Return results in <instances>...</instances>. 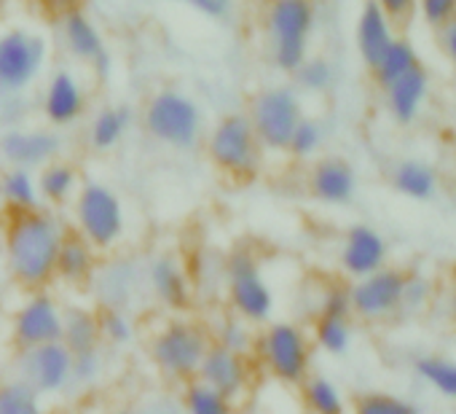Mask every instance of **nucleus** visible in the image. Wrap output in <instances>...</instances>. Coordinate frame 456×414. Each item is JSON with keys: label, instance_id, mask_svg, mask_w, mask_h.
<instances>
[{"label": "nucleus", "instance_id": "nucleus-8", "mask_svg": "<svg viewBox=\"0 0 456 414\" xmlns=\"http://www.w3.org/2000/svg\"><path fill=\"white\" fill-rule=\"evenodd\" d=\"M314 25L309 0H274L269 9V38L274 65L285 73H296L306 60V41Z\"/></svg>", "mask_w": 456, "mask_h": 414}, {"label": "nucleus", "instance_id": "nucleus-34", "mask_svg": "<svg viewBox=\"0 0 456 414\" xmlns=\"http://www.w3.org/2000/svg\"><path fill=\"white\" fill-rule=\"evenodd\" d=\"M0 414H49L44 395L17 377L0 379Z\"/></svg>", "mask_w": 456, "mask_h": 414}, {"label": "nucleus", "instance_id": "nucleus-42", "mask_svg": "<svg viewBox=\"0 0 456 414\" xmlns=\"http://www.w3.org/2000/svg\"><path fill=\"white\" fill-rule=\"evenodd\" d=\"M296 81L306 92H328L333 84V68L328 60H304V65L296 70Z\"/></svg>", "mask_w": 456, "mask_h": 414}, {"label": "nucleus", "instance_id": "nucleus-51", "mask_svg": "<svg viewBox=\"0 0 456 414\" xmlns=\"http://www.w3.org/2000/svg\"><path fill=\"white\" fill-rule=\"evenodd\" d=\"M451 315H453V320H456V296H453V302H451Z\"/></svg>", "mask_w": 456, "mask_h": 414}, {"label": "nucleus", "instance_id": "nucleus-27", "mask_svg": "<svg viewBox=\"0 0 456 414\" xmlns=\"http://www.w3.org/2000/svg\"><path fill=\"white\" fill-rule=\"evenodd\" d=\"M73 355L86 352V350H100L102 336H100V320L97 310L86 304H73L65 307L62 318V339H60Z\"/></svg>", "mask_w": 456, "mask_h": 414}, {"label": "nucleus", "instance_id": "nucleus-37", "mask_svg": "<svg viewBox=\"0 0 456 414\" xmlns=\"http://www.w3.org/2000/svg\"><path fill=\"white\" fill-rule=\"evenodd\" d=\"M349 414H421V411L405 395L387 393V390H370V393H362L352 403Z\"/></svg>", "mask_w": 456, "mask_h": 414}, {"label": "nucleus", "instance_id": "nucleus-23", "mask_svg": "<svg viewBox=\"0 0 456 414\" xmlns=\"http://www.w3.org/2000/svg\"><path fill=\"white\" fill-rule=\"evenodd\" d=\"M392 41L395 38L389 30V17L381 12V6L376 4V0H368L362 14H360V22H357V46H360V54L370 70L379 68V62L387 54V49L392 46Z\"/></svg>", "mask_w": 456, "mask_h": 414}, {"label": "nucleus", "instance_id": "nucleus-20", "mask_svg": "<svg viewBox=\"0 0 456 414\" xmlns=\"http://www.w3.org/2000/svg\"><path fill=\"white\" fill-rule=\"evenodd\" d=\"M84 108H86V95H84L78 79L70 70L54 73V79L49 81L46 95H44V113H46L49 124L70 127L81 119Z\"/></svg>", "mask_w": 456, "mask_h": 414}, {"label": "nucleus", "instance_id": "nucleus-41", "mask_svg": "<svg viewBox=\"0 0 456 414\" xmlns=\"http://www.w3.org/2000/svg\"><path fill=\"white\" fill-rule=\"evenodd\" d=\"M322 140H325V132H322V124L317 119H301L293 137H290V145L288 151L296 156V159H309L314 156L320 148H322Z\"/></svg>", "mask_w": 456, "mask_h": 414}, {"label": "nucleus", "instance_id": "nucleus-4", "mask_svg": "<svg viewBox=\"0 0 456 414\" xmlns=\"http://www.w3.org/2000/svg\"><path fill=\"white\" fill-rule=\"evenodd\" d=\"M223 280H225V299H228L232 315L242 318L253 328H261L269 320H274L277 296H274V288L266 280L264 264L253 248L237 245L225 256Z\"/></svg>", "mask_w": 456, "mask_h": 414}, {"label": "nucleus", "instance_id": "nucleus-49", "mask_svg": "<svg viewBox=\"0 0 456 414\" xmlns=\"http://www.w3.org/2000/svg\"><path fill=\"white\" fill-rule=\"evenodd\" d=\"M110 414H134V406H121V409L110 411Z\"/></svg>", "mask_w": 456, "mask_h": 414}, {"label": "nucleus", "instance_id": "nucleus-38", "mask_svg": "<svg viewBox=\"0 0 456 414\" xmlns=\"http://www.w3.org/2000/svg\"><path fill=\"white\" fill-rule=\"evenodd\" d=\"M97 320H100V336L102 344L110 347H126L134 342V318L129 310H118V307H100L97 310Z\"/></svg>", "mask_w": 456, "mask_h": 414}, {"label": "nucleus", "instance_id": "nucleus-1", "mask_svg": "<svg viewBox=\"0 0 456 414\" xmlns=\"http://www.w3.org/2000/svg\"><path fill=\"white\" fill-rule=\"evenodd\" d=\"M68 224L52 207L6 216L0 229L4 240V272L22 291H46L54 286V264Z\"/></svg>", "mask_w": 456, "mask_h": 414}, {"label": "nucleus", "instance_id": "nucleus-29", "mask_svg": "<svg viewBox=\"0 0 456 414\" xmlns=\"http://www.w3.org/2000/svg\"><path fill=\"white\" fill-rule=\"evenodd\" d=\"M392 186L413 202H429L437 194V172L421 159H403L392 170Z\"/></svg>", "mask_w": 456, "mask_h": 414}, {"label": "nucleus", "instance_id": "nucleus-7", "mask_svg": "<svg viewBox=\"0 0 456 414\" xmlns=\"http://www.w3.org/2000/svg\"><path fill=\"white\" fill-rule=\"evenodd\" d=\"M142 124L153 140H159L175 151L193 148L204 129L201 108L188 95H183L177 89L156 92L145 105Z\"/></svg>", "mask_w": 456, "mask_h": 414}, {"label": "nucleus", "instance_id": "nucleus-15", "mask_svg": "<svg viewBox=\"0 0 456 414\" xmlns=\"http://www.w3.org/2000/svg\"><path fill=\"white\" fill-rule=\"evenodd\" d=\"M46 44L41 36L14 30L0 36V92H22L41 73Z\"/></svg>", "mask_w": 456, "mask_h": 414}, {"label": "nucleus", "instance_id": "nucleus-35", "mask_svg": "<svg viewBox=\"0 0 456 414\" xmlns=\"http://www.w3.org/2000/svg\"><path fill=\"white\" fill-rule=\"evenodd\" d=\"M209 334H212V342L225 347V350L240 352V355H253L256 328L250 323H245L242 318H237V315H225Z\"/></svg>", "mask_w": 456, "mask_h": 414}, {"label": "nucleus", "instance_id": "nucleus-12", "mask_svg": "<svg viewBox=\"0 0 456 414\" xmlns=\"http://www.w3.org/2000/svg\"><path fill=\"white\" fill-rule=\"evenodd\" d=\"M403 280L405 272L389 264L368 277L352 280V318H360L365 323H384L403 312Z\"/></svg>", "mask_w": 456, "mask_h": 414}, {"label": "nucleus", "instance_id": "nucleus-14", "mask_svg": "<svg viewBox=\"0 0 456 414\" xmlns=\"http://www.w3.org/2000/svg\"><path fill=\"white\" fill-rule=\"evenodd\" d=\"M256 360L253 355H240V352H232L220 344H209L201 366H199V374L196 379L207 387H212L215 393L225 395L228 401H245L253 390V382H256Z\"/></svg>", "mask_w": 456, "mask_h": 414}, {"label": "nucleus", "instance_id": "nucleus-25", "mask_svg": "<svg viewBox=\"0 0 456 414\" xmlns=\"http://www.w3.org/2000/svg\"><path fill=\"white\" fill-rule=\"evenodd\" d=\"M142 277V269H137L132 261H113L105 269H97L94 275V288H97V299L100 307H118V310H129L132 304V291H134V280Z\"/></svg>", "mask_w": 456, "mask_h": 414}, {"label": "nucleus", "instance_id": "nucleus-40", "mask_svg": "<svg viewBox=\"0 0 456 414\" xmlns=\"http://www.w3.org/2000/svg\"><path fill=\"white\" fill-rule=\"evenodd\" d=\"M435 299V283L424 272H405L403 280V312H421Z\"/></svg>", "mask_w": 456, "mask_h": 414}, {"label": "nucleus", "instance_id": "nucleus-32", "mask_svg": "<svg viewBox=\"0 0 456 414\" xmlns=\"http://www.w3.org/2000/svg\"><path fill=\"white\" fill-rule=\"evenodd\" d=\"M416 377L437 395L456 401V360L448 355H421L413 363Z\"/></svg>", "mask_w": 456, "mask_h": 414}, {"label": "nucleus", "instance_id": "nucleus-11", "mask_svg": "<svg viewBox=\"0 0 456 414\" xmlns=\"http://www.w3.org/2000/svg\"><path fill=\"white\" fill-rule=\"evenodd\" d=\"M14 377L44 398L65 395L73 382V352L62 342L20 350L14 355Z\"/></svg>", "mask_w": 456, "mask_h": 414}, {"label": "nucleus", "instance_id": "nucleus-50", "mask_svg": "<svg viewBox=\"0 0 456 414\" xmlns=\"http://www.w3.org/2000/svg\"><path fill=\"white\" fill-rule=\"evenodd\" d=\"M0 272H4V240H0Z\"/></svg>", "mask_w": 456, "mask_h": 414}, {"label": "nucleus", "instance_id": "nucleus-2", "mask_svg": "<svg viewBox=\"0 0 456 414\" xmlns=\"http://www.w3.org/2000/svg\"><path fill=\"white\" fill-rule=\"evenodd\" d=\"M209 344L212 334L207 326L193 318L175 315L153 331L148 342V360L164 382L188 385L196 379Z\"/></svg>", "mask_w": 456, "mask_h": 414}, {"label": "nucleus", "instance_id": "nucleus-17", "mask_svg": "<svg viewBox=\"0 0 456 414\" xmlns=\"http://www.w3.org/2000/svg\"><path fill=\"white\" fill-rule=\"evenodd\" d=\"M62 153V137L54 129H22L12 127L0 135V156L9 167L38 172L57 161Z\"/></svg>", "mask_w": 456, "mask_h": 414}, {"label": "nucleus", "instance_id": "nucleus-48", "mask_svg": "<svg viewBox=\"0 0 456 414\" xmlns=\"http://www.w3.org/2000/svg\"><path fill=\"white\" fill-rule=\"evenodd\" d=\"M443 46L448 52V57L456 62V17L445 25V36H443Z\"/></svg>", "mask_w": 456, "mask_h": 414}, {"label": "nucleus", "instance_id": "nucleus-10", "mask_svg": "<svg viewBox=\"0 0 456 414\" xmlns=\"http://www.w3.org/2000/svg\"><path fill=\"white\" fill-rule=\"evenodd\" d=\"M62 318H65V307L52 294V288L28 291L25 299L12 312L9 334H12L14 350L20 352V350H33V347L60 342L62 339Z\"/></svg>", "mask_w": 456, "mask_h": 414}, {"label": "nucleus", "instance_id": "nucleus-36", "mask_svg": "<svg viewBox=\"0 0 456 414\" xmlns=\"http://www.w3.org/2000/svg\"><path fill=\"white\" fill-rule=\"evenodd\" d=\"M413 68H419V60H416V52L408 41H392V46L387 49V54L381 57L379 68L373 70L379 84L387 89L389 84H395L397 79H403L405 73H411Z\"/></svg>", "mask_w": 456, "mask_h": 414}, {"label": "nucleus", "instance_id": "nucleus-13", "mask_svg": "<svg viewBox=\"0 0 456 414\" xmlns=\"http://www.w3.org/2000/svg\"><path fill=\"white\" fill-rule=\"evenodd\" d=\"M142 275H145L148 294L167 312L183 315V312H188L193 307V299H196L193 277H191V269L185 267V261L177 253L164 251V253L151 256L148 264L142 267Z\"/></svg>", "mask_w": 456, "mask_h": 414}, {"label": "nucleus", "instance_id": "nucleus-6", "mask_svg": "<svg viewBox=\"0 0 456 414\" xmlns=\"http://www.w3.org/2000/svg\"><path fill=\"white\" fill-rule=\"evenodd\" d=\"M207 156L217 172L232 180L245 183L258 175L264 148L256 137L248 113H228L212 127L207 137Z\"/></svg>", "mask_w": 456, "mask_h": 414}, {"label": "nucleus", "instance_id": "nucleus-44", "mask_svg": "<svg viewBox=\"0 0 456 414\" xmlns=\"http://www.w3.org/2000/svg\"><path fill=\"white\" fill-rule=\"evenodd\" d=\"M421 12L429 25H448L456 17V0H421Z\"/></svg>", "mask_w": 456, "mask_h": 414}, {"label": "nucleus", "instance_id": "nucleus-28", "mask_svg": "<svg viewBox=\"0 0 456 414\" xmlns=\"http://www.w3.org/2000/svg\"><path fill=\"white\" fill-rule=\"evenodd\" d=\"M306 414H349V401L336 379L328 374H309L298 387Z\"/></svg>", "mask_w": 456, "mask_h": 414}, {"label": "nucleus", "instance_id": "nucleus-19", "mask_svg": "<svg viewBox=\"0 0 456 414\" xmlns=\"http://www.w3.org/2000/svg\"><path fill=\"white\" fill-rule=\"evenodd\" d=\"M97 269H100V253L84 237H78L70 229L60 245V253H57L54 283L73 288V291H81V288H89L94 283Z\"/></svg>", "mask_w": 456, "mask_h": 414}, {"label": "nucleus", "instance_id": "nucleus-52", "mask_svg": "<svg viewBox=\"0 0 456 414\" xmlns=\"http://www.w3.org/2000/svg\"><path fill=\"white\" fill-rule=\"evenodd\" d=\"M54 4H60V6H68V4H73V0H54Z\"/></svg>", "mask_w": 456, "mask_h": 414}, {"label": "nucleus", "instance_id": "nucleus-16", "mask_svg": "<svg viewBox=\"0 0 456 414\" xmlns=\"http://www.w3.org/2000/svg\"><path fill=\"white\" fill-rule=\"evenodd\" d=\"M389 261L387 237L370 224H352L346 227L341 245H338V267L349 280L368 277L384 269Z\"/></svg>", "mask_w": 456, "mask_h": 414}, {"label": "nucleus", "instance_id": "nucleus-33", "mask_svg": "<svg viewBox=\"0 0 456 414\" xmlns=\"http://www.w3.org/2000/svg\"><path fill=\"white\" fill-rule=\"evenodd\" d=\"M180 411L183 414H237V403L225 395L215 393L212 387L201 385L199 379L183 385L180 393Z\"/></svg>", "mask_w": 456, "mask_h": 414}, {"label": "nucleus", "instance_id": "nucleus-18", "mask_svg": "<svg viewBox=\"0 0 456 414\" xmlns=\"http://www.w3.org/2000/svg\"><path fill=\"white\" fill-rule=\"evenodd\" d=\"M309 194L330 207L349 204L357 194V172L341 156L320 159L309 172Z\"/></svg>", "mask_w": 456, "mask_h": 414}, {"label": "nucleus", "instance_id": "nucleus-9", "mask_svg": "<svg viewBox=\"0 0 456 414\" xmlns=\"http://www.w3.org/2000/svg\"><path fill=\"white\" fill-rule=\"evenodd\" d=\"M248 119H250L264 151H277V153L288 151L290 137H293L298 121L304 119L301 97L290 87L264 89L261 95H256Z\"/></svg>", "mask_w": 456, "mask_h": 414}, {"label": "nucleus", "instance_id": "nucleus-26", "mask_svg": "<svg viewBox=\"0 0 456 414\" xmlns=\"http://www.w3.org/2000/svg\"><path fill=\"white\" fill-rule=\"evenodd\" d=\"M0 204L6 207V216H20L44 207L36 172L20 167H9L0 172Z\"/></svg>", "mask_w": 456, "mask_h": 414}, {"label": "nucleus", "instance_id": "nucleus-31", "mask_svg": "<svg viewBox=\"0 0 456 414\" xmlns=\"http://www.w3.org/2000/svg\"><path fill=\"white\" fill-rule=\"evenodd\" d=\"M132 124V111L124 108V105H110V108H102L92 127H89V143L94 151H113L121 137L126 135Z\"/></svg>", "mask_w": 456, "mask_h": 414}, {"label": "nucleus", "instance_id": "nucleus-3", "mask_svg": "<svg viewBox=\"0 0 456 414\" xmlns=\"http://www.w3.org/2000/svg\"><path fill=\"white\" fill-rule=\"evenodd\" d=\"M253 360L274 382L285 387H301L312 374L314 344L309 331L296 320H269L256 331Z\"/></svg>", "mask_w": 456, "mask_h": 414}, {"label": "nucleus", "instance_id": "nucleus-24", "mask_svg": "<svg viewBox=\"0 0 456 414\" xmlns=\"http://www.w3.org/2000/svg\"><path fill=\"white\" fill-rule=\"evenodd\" d=\"M36 180H38V194H41V204L44 207H65V204H73L78 188H81V175L76 170V164L65 161V159H57L46 167H41L36 172Z\"/></svg>", "mask_w": 456, "mask_h": 414}, {"label": "nucleus", "instance_id": "nucleus-22", "mask_svg": "<svg viewBox=\"0 0 456 414\" xmlns=\"http://www.w3.org/2000/svg\"><path fill=\"white\" fill-rule=\"evenodd\" d=\"M429 92V76L427 70L419 65L411 73H405L403 79H397L395 84L387 87V108L392 113V119L397 124H411L416 121V116L424 108Z\"/></svg>", "mask_w": 456, "mask_h": 414}, {"label": "nucleus", "instance_id": "nucleus-39", "mask_svg": "<svg viewBox=\"0 0 456 414\" xmlns=\"http://www.w3.org/2000/svg\"><path fill=\"white\" fill-rule=\"evenodd\" d=\"M105 374V358H102V347L100 350H86L73 355V382L70 390H89L94 387Z\"/></svg>", "mask_w": 456, "mask_h": 414}, {"label": "nucleus", "instance_id": "nucleus-43", "mask_svg": "<svg viewBox=\"0 0 456 414\" xmlns=\"http://www.w3.org/2000/svg\"><path fill=\"white\" fill-rule=\"evenodd\" d=\"M317 315H328V318H349L352 320V296H349V286L344 283H330L325 286L322 296H320V310Z\"/></svg>", "mask_w": 456, "mask_h": 414}, {"label": "nucleus", "instance_id": "nucleus-46", "mask_svg": "<svg viewBox=\"0 0 456 414\" xmlns=\"http://www.w3.org/2000/svg\"><path fill=\"white\" fill-rule=\"evenodd\" d=\"M188 4L212 20H223V17H228V12H232L234 0H188Z\"/></svg>", "mask_w": 456, "mask_h": 414}, {"label": "nucleus", "instance_id": "nucleus-5", "mask_svg": "<svg viewBox=\"0 0 456 414\" xmlns=\"http://www.w3.org/2000/svg\"><path fill=\"white\" fill-rule=\"evenodd\" d=\"M73 232L97 253L116 251L126 237V211L121 196L100 180L81 183L73 199Z\"/></svg>", "mask_w": 456, "mask_h": 414}, {"label": "nucleus", "instance_id": "nucleus-21", "mask_svg": "<svg viewBox=\"0 0 456 414\" xmlns=\"http://www.w3.org/2000/svg\"><path fill=\"white\" fill-rule=\"evenodd\" d=\"M65 44L68 49L78 57V60H86L97 68L100 76H108L110 70V57H108V49H105V41L102 36L97 33V28L81 14V12H68L65 14Z\"/></svg>", "mask_w": 456, "mask_h": 414}, {"label": "nucleus", "instance_id": "nucleus-45", "mask_svg": "<svg viewBox=\"0 0 456 414\" xmlns=\"http://www.w3.org/2000/svg\"><path fill=\"white\" fill-rule=\"evenodd\" d=\"M134 414H183V411L175 395H151L140 406H134Z\"/></svg>", "mask_w": 456, "mask_h": 414}, {"label": "nucleus", "instance_id": "nucleus-47", "mask_svg": "<svg viewBox=\"0 0 456 414\" xmlns=\"http://www.w3.org/2000/svg\"><path fill=\"white\" fill-rule=\"evenodd\" d=\"M387 17H405L416 0H376Z\"/></svg>", "mask_w": 456, "mask_h": 414}, {"label": "nucleus", "instance_id": "nucleus-30", "mask_svg": "<svg viewBox=\"0 0 456 414\" xmlns=\"http://www.w3.org/2000/svg\"><path fill=\"white\" fill-rule=\"evenodd\" d=\"M312 344L314 350L330 355V358H344L352 350L354 342V328L349 318H328V315H317L312 323Z\"/></svg>", "mask_w": 456, "mask_h": 414}]
</instances>
